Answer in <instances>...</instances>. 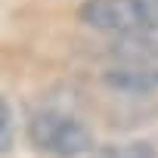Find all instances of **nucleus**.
<instances>
[{
	"label": "nucleus",
	"mask_w": 158,
	"mask_h": 158,
	"mask_svg": "<svg viewBox=\"0 0 158 158\" xmlns=\"http://www.w3.org/2000/svg\"><path fill=\"white\" fill-rule=\"evenodd\" d=\"M96 158H158L152 143H112L96 149Z\"/></svg>",
	"instance_id": "nucleus-3"
},
{
	"label": "nucleus",
	"mask_w": 158,
	"mask_h": 158,
	"mask_svg": "<svg viewBox=\"0 0 158 158\" xmlns=\"http://www.w3.org/2000/svg\"><path fill=\"white\" fill-rule=\"evenodd\" d=\"M0 130H3V133H0V143H3V152L13 146V112H10V102L3 99V102H0Z\"/></svg>",
	"instance_id": "nucleus-4"
},
{
	"label": "nucleus",
	"mask_w": 158,
	"mask_h": 158,
	"mask_svg": "<svg viewBox=\"0 0 158 158\" xmlns=\"http://www.w3.org/2000/svg\"><path fill=\"white\" fill-rule=\"evenodd\" d=\"M77 19L93 31L152 34L158 31V0H84Z\"/></svg>",
	"instance_id": "nucleus-1"
},
{
	"label": "nucleus",
	"mask_w": 158,
	"mask_h": 158,
	"mask_svg": "<svg viewBox=\"0 0 158 158\" xmlns=\"http://www.w3.org/2000/svg\"><path fill=\"white\" fill-rule=\"evenodd\" d=\"M28 139L34 149L53 158H81L96 149L93 133L81 121L68 118L62 112H53V109H44L28 121Z\"/></svg>",
	"instance_id": "nucleus-2"
}]
</instances>
